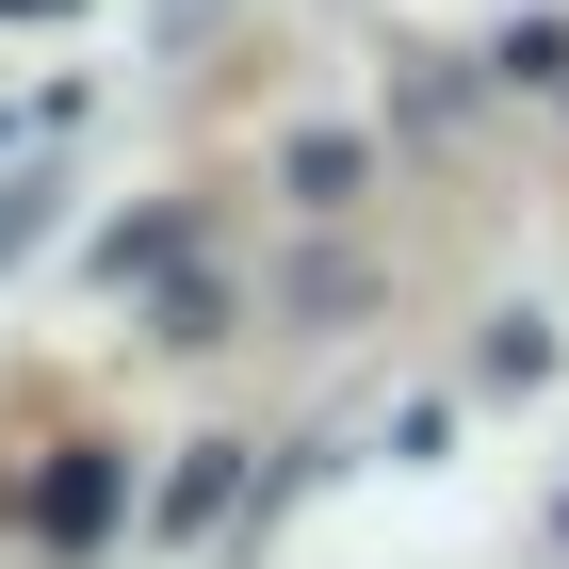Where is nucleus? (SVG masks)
Masks as SVG:
<instances>
[{"label": "nucleus", "mask_w": 569, "mask_h": 569, "mask_svg": "<svg viewBox=\"0 0 569 569\" xmlns=\"http://www.w3.org/2000/svg\"><path fill=\"white\" fill-rule=\"evenodd\" d=\"M33 521H49V537H98V521H114V456H49Z\"/></svg>", "instance_id": "f257e3e1"}]
</instances>
